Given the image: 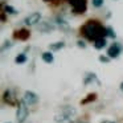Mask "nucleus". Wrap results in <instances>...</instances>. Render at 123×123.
<instances>
[{
  "instance_id": "nucleus-1",
  "label": "nucleus",
  "mask_w": 123,
  "mask_h": 123,
  "mask_svg": "<svg viewBox=\"0 0 123 123\" xmlns=\"http://www.w3.org/2000/svg\"><path fill=\"white\" fill-rule=\"evenodd\" d=\"M81 35L85 38L91 41H97L99 38H106V27H103L101 21L95 19H90L80 28Z\"/></svg>"
},
{
  "instance_id": "nucleus-8",
  "label": "nucleus",
  "mask_w": 123,
  "mask_h": 123,
  "mask_svg": "<svg viewBox=\"0 0 123 123\" xmlns=\"http://www.w3.org/2000/svg\"><path fill=\"white\" fill-rule=\"evenodd\" d=\"M3 99H4V102H7V103L11 105V106L17 105V99H16V95H15L13 90H6L4 91Z\"/></svg>"
},
{
  "instance_id": "nucleus-12",
  "label": "nucleus",
  "mask_w": 123,
  "mask_h": 123,
  "mask_svg": "<svg viewBox=\"0 0 123 123\" xmlns=\"http://www.w3.org/2000/svg\"><path fill=\"white\" fill-rule=\"evenodd\" d=\"M41 58H43L44 62L46 64H52L54 61V57H53V53L52 52H43L41 53Z\"/></svg>"
},
{
  "instance_id": "nucleus-2",
  "label": "nucleus",
  "mask_w": 123,
  "mask_h": 123,
  "mask_svg": "<svg viewBox=\"0 0 123 123\" xmlns=\"http://www.w3.org/2000/svg\"><path fill=\"white\" fill-rule=\"evenodd\" d=\"M74 115H75V109L73 106H62L54 114V120L56 122H65V120L72 119Z\"/></svg>"
},
{
  "instance_id": "nucleus-7",
  "label": "nucleus",
  "mask_w": 123,
  "mask_h": 123,
  "mask_svg": "<svg viewBox=\"0 0 123 123\" xmlns=\"http://www.w3.org/2000/svg\"><path fill=\"white\" fill-rule=\"evenodd\" d=\"M23 102H24L27 106H32V105H36L38 102V95L33 91H25L24 97H23Z\"/></svg>"
},
{
  "instance_id": "nucleus-19",
  "label": "nucleus",
  "mask_w": 123,
  "mask_h": 123,
  "mask_svg": "<svg viewBox=\"0 0 123 123\" xmlns=\"http://www.w3.org/2000/svg\"><path fill=\"white\" fill-rule=\"evenodd\" d=\"M91 4H93L95 8H99V7L103 6V0H91Z\"/></svg>"
},
{
  "instance_id": "nucleus-25",
  "label": "nucleus",
  "mask_w": 123,
  "mask_h": 123,
  "mask_svg": "<svg viewBox=\"0 0 123 123\" xmlns=\"http://www.w3.org/2000/svg\"><path fill=\"white\" fill-rule=\"evenodd\" d=\"M44 1H52V0H44Z\"/></svg>"
},
{
  "instance_id": "nucleus-15",
  "label": "nucleus",
  "mask_w": 123,
  "mask_h": 123,
  "mask_svg": "<svg viewBox=\"0 0 123 123\" xmlns=\"http://www.w3.org/2000/svg\"><path fill=\"white\" fill-rule=\"evenodd\" d=\"M28 61V57H27V54L25 53H20V54H17L16 57H15V62L16 64H25V62Z\"/></svg>"
},
{
  "instance_id": "nucleus-6",
  "label": "nucleus",
  "mask_w": 123,
  "mask_h": 123,
  "mask_svg": "<svg viewBox=\"0 0 123 123\" xmlns=\"http://www.w3.org/2000/svg\"><path fill=\"white\" fill-rule=\"evenodd\" d=\"M41 21V13L40 12H33L29 16H27L23 20V24L28 25V27H32V25H38Z\"/></svg>"
},
{
  "instance_id": "nucleus-24",
  "label": "nucleus",
  "mask_w": 123,
  "mask_h": 123,
  "mask_svg": "<svg viewBox=\"0 0 123 123\" xmlns=\"http://www.w3.org/2000/svg\"><path fill=\"white\" fill-rule=\"evenodd\" d=\"M119 87H120V90H122V91H123V82H122V83H120V86H119Z\"/></svg>"
},
{
  "instance_id": "nucleus-10",
  "label": "nucleus",
  "mask_w": 123,
  "mask_h": 123,
  "mask_svg": "<svg viewBox=\"0 0 123 123\" xmlns=\"http://www.w3.org/2000/svg\"><path fill=\"white\" fill-rule=\"evenodd\" d=\"M29 36H31V32L28 29H19V31H16V32L13 33V37L15 38H17V40H23V41H25V40H28L29 38Z\"/></svg>"
},
{
  "instance_id": "nucleus-18",
  "label": "nucleus",
  "mask_w": 123,
  "mask_h": 123,
  "mask_svg": "<svg viewBox=\"0 0 123 123\" xmlns=\"http://www.w3.org/2000/svg\"><path fill=\"white\" fill-rule=\"evenodd\" d=\"M12 45H13V43H12V41H9V40L4 41L3 46H1V52H4V50H6V49H8V48H11Z\"/></svg>"
},
{
  "instance_id": "nucleus-4",
  "label": "nucleus",
  "mask_w": 123,
  "mask_h": 123,
  "mask_svg": "<svg viewBox=\"0 0 123 123\" xmlns=\"http://www.w3.org/2000/svg\"><path fill=\"white\" fill-rule=\"evenodd\" d=\"M123 53V44L119 41H114L107 49V56L110 58H118L120 54Z\"/></svg>"
},
{
  "instance_id": "nucleus-17",
  "label": "nucleus",
  "mask_w": 123,
  "mask_h": 123,
  "mask_svg": "<svg viewBox=\"0 0 123 123\" xmlns=\"http://www.w3.org/2000/svg\"><path fill=\"white\" fill-rule=\"evenodd\" d=\"M106 37H110V38L117 37V33H115V31L112 27H106Z\"/></svg>"
},
{
  "instance_id": "nucleus-23",
  "label": "nucleus",
  "mask_w": 123,
  "mask_h": 123,
  "mask_svg": "<svg viewBox=\"0 0 123 123\" xmlns=\"http://www.w3.org/2000/svg\"><path fill=\"white\" fill-rule=\"evenodd\" d=\"M101 123H115V122H111V120H102Z\"/></svg>"
},
{
  "instance_id": "nucleus-9",
  "label": "nucleus",
  "mask_w": 123,
  "mask_h": 123,
  "mask_svg": "<svg viewBox=\"0 0 123 123\" xmlns=\"http://www.w3.org/2000/svg\"><path fill=\"white\" fill-rule=\"evenodd\" d=\"M37 29L41 33H50L54 29V24L52 21H48V20L46 21H40V24L37 25Z\"/></svg>"
},
{
  "instance_id": "nucleus-20",
  "label": "nucleus",
  "mask_w": 123,
  "mask_h": 123,
  "mask_svg": "<svg viewBox=\"0 0 123 123\" xmlns=\"http://www.w3.org/2000/svg\"><path fill=\"white\" fill-rule=\"evenodd\" d=\"M98 60H99L101 62H103V64H107V62L110 61V57H109V56H103V54H101V56L98 57Z\"/></svg>"
},
{
  "instance_id": "nucleus-14",
  "label": "nucleus",
  "mask_w": 123,
  "mask_h": 123,
  "mask_svg": "<svg viewBox=\"0 0 123 123\" xmlns=\"http://www.w3.org/2000/svg\"><path fill=\"white\" fill-rule=\"evenodd\" d=\"M65 46V43L64 41H56V43H52L50 45H49V49L50 50H60V49H62Z\"/></svg>"
},
{
  "instance_id": "nucleus-22",
  "label": "nucleus",
  "mask_w": 123,
  "mask_h": 123,
  "mask_svg": "<svg viewBox=\"0 0 123 123\" xmlns=\"http://www.w3.org/2000/svg\"><path fill=\"white\" fill-rule=\"evenodd\" d=\"M77 46H80V48L85 49V48H86V43H85L83 40H78V41H77Z\"/></svg>"
},
{
  "instance_id": "nucleus-3",
  "label": "nucleus",
  "mask_w": 123,
  "mask_h": 123,
  "mask_svg": "<svg viewBox=\"0 0 123 123\" xmlns=\"http://www.w3.org/2000/svg\"><path fill=\"white\" fill-rule=\"evenodd\" d=\"M66 1L70 4V7H72L74 13L82 15L87 9V1L86 0H66Z\"/></svg>"
},
{
  "instance_id": "nucleus-13",
  "label": "nucleus",
  "mask_w": 123,
  "mask_h": 123,
  "mask_svg": "<svg viewBox=\"0 0 123 123\" xmlns=\"http://www.w3.org/2000/svg\"><path fill=\"white\" fill-rule=\"evenodd\" d=\"M93 45H94V48L95 49H102V48H105V46L107 45V41H106V38H99V40H97V41H94L93 43Z\"/></svg>"
},
{
  "instance_id": "nucleus-16",
  "label": "nucleus",
  "mask_w": 123,
  "mask_h": 123,
  "mask_svg": "<svg viewBox=\"0 0 123 123\" xmlns=\"http://www.w3.org/2000/svg\"><path fill=\"white\" fill-rule=\"evenodd\" d=\"M3 9H4V13H8V15H16L17 12V9L16 8H13L12 6H9V4H4V7H3Z\"/></svg>"
},
{
  "instance_id": "nucleus-5",
  "label": "nucleus",
  "mask_w": 123,
  "mask_h": 123,
  "mask_svg": "<svg viewBox=\"0 0 123 123\" xmlns=\"http://www.w3.org/2000/svg\"><path fill=\"white\" fill-rule=\"evenodd\" d=\"M28 115H29L28 107H27V105L21 101L19 105H17V111H16V120H17V123H24L25 119L28 118Z\"/></svg>"
},
{
  "instance_id": "nucleus-11",
  "label": "nucleus",
  "mask_w": 123,
  "mask_h": 123,
  "mask_svg": "<svg viewBox=\"0 0 123 123\" xmlns=\"http://www.w3.org/2000/svg\"><path fill=\"white\" fill-rule=\"evenodd\" d=\"M91 82H97L99 85V80L97 78V74H95V73H90V72L85 73L83 83H85V85H89V83H91Z\"/></svg>"
},
{
  "instance_id": "nucleus-21",
  "label": "nucleus",
  "mask_w": 123,
  "mask_h": 123,
  "mask_svg": "<svg viewBox=\"0 0 123 123\" xmlns=\"http://www.w3.org/2000/svg\"><path fill=\"white\" fill-rule=\"evenodd\" d=\"M94 99H95V94H89V97L85 101H82V103H87L89 101H94Z\"/></svg>"
}]
</instances>
